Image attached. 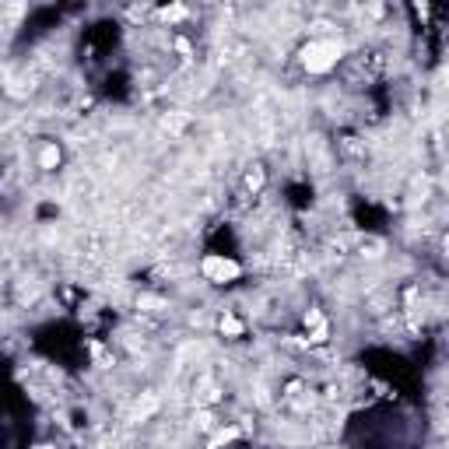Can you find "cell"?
<instances>
[{"label": "cell", "instance_id": "3", "mask_svg": "<svg viewBox=\"0 0 449 449\" xmlns=\"http://www.w3.org/2000/svg\"><path fill=\"white\" fill-rule=\"evenodd\" d=\"M60 158H64L60 144H57V141H42V144H39V151H35V169L53 173V169L60 165Z\"/></svg>", "mask_w": 449, "mask_h": 449}, {"label": "cell", "instance_id": "1", "mask_svg": "<svg viewBox=\"0 0 449 449\" xmlns=\"http://www.w3.org/2000/svg\"><path fill=\"white\" fill-rule=\"evenodd\" d=\"M341 53H344V46L330 35V39H309L302 49H298V64L309 71V74H327V71H334L337 67V60H341Z\"/></svg>", "mask_w": 449, "mask_h": 449}, {"label": "cell", "instance_id": "5", "mask_svg": "<svg viewBox=\"0 0 449 449\" xmlns=\"http://www.w3.org/2000/svg\"><path fill=\"white\" fill-rule=\"evenodd\" d=\"M218 330H221L225 337H243V334H246V323H243L239 316H232V313H225V316L218 320Z\"/></svg>", "mask_w": 449, "mask_h": 449}, {"label": "cell", "instance_id": "4", "mask_svg": "<svg viewBox=\"0 0 449 449\" xmlns=\"http://www.w3.org/2000/svg\"><path fill=\"white\" fill-rule=\"evenodd\" d=\"M264 182H267V173H264V165H250L246 169V176H243V186H246V193H260L264 189Z\"/></svg>", "mask_w": 449, "mask_h": 449}, {"label": "cell", "instance_id": "2", "mask_svg": "<svg viewBox=\"0 0 449 449\" xmlns=\"http://www.w3.org/2000/svg\"><path fill=\"white\" fill-rule=\"evenodd\" d=\"M200 274H204V281H211V284H232V281H239L243 267H239L232 257L207 253V257L200 260Z\"/></svg>", "mask_w": 449, "mask_h": 449}, {"label": "cell", "instance_id": "6", "mask_svg": "<svg viewBox=\"0 0 449 449\" xmlns=\"http://www.w3.org/2000/svg\"><path fill=\"white\" fill-rule=\"evenodd\" d=\"M186 123H189V119H186L182 112H169V116H165V130H173V134H182Z\"/></svg>", "mask_w": 449, "mask_h": 449}]
</instances>
